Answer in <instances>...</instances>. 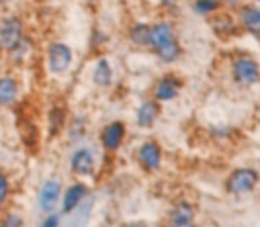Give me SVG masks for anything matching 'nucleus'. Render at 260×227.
Returning <instances> with one entry per match:
<instances>
[{
	"label": "nucleus",
	"instance_id": "obj_1",
	"mask_svg": "<svg viewBox=\"0 0 260 227\" xmlns=\"http://www.w3.org/2000/svg\"><path fill=\"white\" fill-rule=\"evenodd\" d=\"M25 37H27V25L19 13L0 17V51L5 55L15 51Z\"/></svg>",
	"mask_w": 260,
	"mask_h": 227
},
{
	"label": "nucleus",
	"instance_id": "obj_2",
	"mask_svg": "<svg viewBox=\"0 0 260 227\" xmlns=\"http://www.w3.org/2000/svg\"><path fill=\"white\" fill-rule=\"evenodd\" d=\"M74 63V49L66 41H51L45 47V66L51 76H63Z\"/></svg>",
	"mask_w": 260,
	"mask_h": 227
},
{
	"label": "nucleus",
	"instance_id": "obj_3",
	"mask_svg": "<svg viewBox=\"0 0 260 227\" xmlns=\"http://www.w3.org/2000/svg\"><path fill=\"white\" fill-rule=\"evenodd\" d=\"M260 182V174L258 170L254 168H248V166H242V168H234L228 178H225V190L234 197H242V194H248L252 192Z\"/></svg>",
	"mask_w": 260,
	"mask_h": 227
},
{
	"label": "nucleus",
	"instance_id": "obj_4",
	"mask_svg": "<svg viewBox=\"0 0 260 227\" xmlns=\"http://www.w3.org/2000/svg\"><path fill=\"white\" fill-rule=\"evenodd\" d=\"M23 96L21 78L15 72L0 74V111H13L19 107Z\"/></svg>",
	"mask_w": 260,
	"mask_h": 227
},
{
	"label": "nucleus",
	"instance_id": "obj_5",
	"mask_svg": "<svg viewBox=\"0 0 260 227\" xmlns=\"http://www.w3.org/2000/svg\"><path fill=\"white\" fill-rule=\"evenodd\" d=\"M162 160H164V151H162V145L156 139H146L138 145L136 162L144 172H148V174L158 172L162 168Z\"/></svg>",
	"mask_w": 260,
	"mask_h": 227
},
{
	"label": "nucleus",
	"instance_id": "obj_6",
	"mask_svg": "<svg viewBox=\"0 0 260 227\" xmlns=\"http://www.w3.org/2000/svg\"><path fill=\"white\" fill-rule=\"evenodd\" d=\"M232 78L240 86H254L260 82V63L252 55H238L232 61Z\"/></svg>",
	"mask_w": 260,
	"mask_h": 227
},
{
	"label": "nucleus",
	"instance_id": "obj_7",
	"mask_svg": "<svg viewBox=\"0 0 260 227\" xmlns=\"http://www.w3.org/2000/svg\"><path fill=\"white\" fill-rule=\"evenodd\" d=\"M184 86V80L176 74H162L160 78L154 82L152 86V96L158 105H164V103H172L178 99L180 90Z\"/></svg>",
	"mask_w": 260,
	"mask_h": 227
},
{
	"label": "nucleus",
	"instance_id": "obj_8",
	"mask_svg": "<svg viewBox=\"0 0 260 227\" xmlns=\"http://www.w3.org/2000/svg\"><path fill=\"white\" fill-rule=\"evenodd\" d=\"M197 225V207L190 201H176L166 213L162 227H194Z\"/></svg>",
	"mask_w": 260,
	"mask_h": 227
},
{
	"label": "nucleus",
	"instance_id": "obj_9",
	"mask_svg": "<svg viewBox=\"0 0 260 227\" xmlns=\"http://www.w3.org/2000/svg\"><path fill=\"white\" fill-rule=\"evenodd\" d=\"M61 192H63V186H61V180L59 178L51 176V178L43 180V184L39 188V194H37V209L43 215L57 213L59 201H61Z\"/></svg>",
	"mask_w": 260,
	"mask_h": 227
},
{
	"label": "nucleus",
	"instance_id": "obj_10",
	"mask_svg": "<svg viewBox=\"0 0 260 227\" xmlns=\"http://www.w3.org/2000/svg\"><path fill=\"white\" fill-rule=\"evenodd\" d=\"M125 139H127V125H125V121H119V119L103 125L101 133H99V143L107 154H117L123 147Z\"/></svg>",
	"mask_w": 260,
	"mask_h": 227
},
{
	"label": "nucleus",
	"instance_id": "obj_11",
	"mask_svg": "<svg viewBox=\"0 0 260 227\" xmlns=\"http://www.w3.org/2000/svg\"><path fill=\"white\" fill-rule=\"evenodd\" d=\"M178 41V33H176V27L172 21H156V23H150V37H148V49L154 53L170 43Z\"/></svg>",
	"mask_w": 260,
	"mask_h": 227
},
{
	"label": "nucleus",
	"instance_id": "obj_12",
	"mask_svg": "<svg viewBox=\"0 0 260 227\" xmlns=\"http://www.w3.org/2000/svg\"><path fill=\"white\" fill-rule=\"evenodd\" d=\"M94 170H96L94 149L88 145H78L70 156V172L78 178H86V176H92Z\"/></svg>",
	"mask_w": 260,
	"mask_h": 227
},
{
	"label": "nucleus",
	"instance_id": "obj_13",
	"mask_svg": "<svg viewBox=\"0 0 260 227\" xmlns=\"http://www.w3.org/2000/svg\"><path fill=\"white\" fill-rule=\"evenodd\" d=\"M88 192H90V188H88V184H86L84 180H74L70 186L63 188L61 201H59V205H61V215L74 213V211L82 205V201L88 197Z\"/></svg>",
	"mask_w": 260,
	"mask_h": 227
},
{
	"label": "nucleus",
	"instance_id": "obj_14",
	"mask_svg": "<svg viewBox=\"0 0 260 227\" xmlns=\"http://www.w3.org/2000/svg\"><path fill=\"white\" fill-rule=\"evenodd\" d=\"M68 121H70V113H68V107L63 103H53L47 111V117H45V127H47V135L53 139V137H59L68 127Z\"/></svg>",
	"mask_w": 260,
	"mask_h": 227
},
{
	"label": "nucleus",
	"instance_id": "obj_15",
	"mask_svg": "<svg viewBox=\"0 0 260 227\" xmlns=\"http://www.w3.org/2000/svg\"><path fill=\"white\" fill-rule=\"evenodd\" d=\"M162 115V105H158L154 99H146L136 109V125L140 129H152L156 121Z\"/></svg>",
	"mask_w": 260,
	"mask_h": 227
},
{
	"label": "nucleus",
	"instance_id": "obj_16",
	"mask_svg": "<svg viewBox=\"0 0 260 227\" xmlns=\"http://www.w3.org/2000/svg\"><path fill=\"white\" fill-rule=\"evenodd\" d=\"M92 84L96 88H109L113 84V78H115V72H113V66L107 57H99L92 66Z\"/></svg>",
	"mask_w": 260,
	"mask_h": 227
},
{
	"label": "nucleus",
	"instance_id": "obj_17",
	"mask_svg": "<svg viewBox=\"0 0 260 227\" xmlns=\"http://www.w3.org/2000/svg\"><path fill=\"white\" fill-rule=\"evenodd\" d=\"M238 25L248 33H256L260 27V7L258 5H244L238 11Z\"/></svg>",
	"mask_w": 260,
	"mask_h": 227
},
{
	"label": "nucleus",
	"instance_id": "obj_18",
	"mask_svg": "<svg viewBox=\"0 0 260 227\" xmlns=\"http://www.w3.org/2000/svg\"><path fill=\"white\" fill-rule=\"evenodd\" d=\"M148 37H150V23H144V21H138L134 25H129L127 29V39L134 47H140V49H148Z\"/></svg>",
	"mask_w": 260,
	"mask_h": 227
},
{
	"label": "nucleus",
	"instance_id": "obj_19",
	"mask_svg": "<svg viewBox=\"0 0 260 227\" xmlns=\"http://www.w3.org/2000/svg\"><path fill=\"white\" fill-rule=\"evenodd\" d=\"M190 9L199 17H215L221 11L219 0H190Z\"/></svg>",
	"mask_w": 260,
	"mask_h": 227
},
{
	"label": "nucleus",
	"instance_id": "obj_20",
	"mask_svg": "<svg viewBox=\"0 0 260 227\" xmlns=\"http://www.w3.org/2000/svg\"><path fill=\"white\" fill-rule=\"evenodd\" d=\"M13 180H11V174L7 170L0 168V213H3L5 209H9L11 205V199H13Z\"/></svg>",
	"mask_w": 260,
	"mask_h": 227
},
{
	"label": "nucleus",
	"instance_id": "obj_21",
	"mask_svg": "<svg viewBox=\"0 0 260 227\" xmlns=\"http://www.w3.org/2000/svg\"><path fill=\"white\" fill-rule=\"evenodd\" d=\"M31 49H33V39L27 35V37L19 43V47H17L15 51H11L7 57H9V61H11L13 66H21V63H25L27 57L31 55Z\"/></svg>",
	"mask_w": 260,
	"mask_h": 227
},
{
	"label": "nucleus",
	"instance_id": "obj_22",
	"mask_svg": "<svg viewBox=\"0 0 260 227\" xmlns=\"http://www.w3.org/2000/svg\"><path fill=\"white\" fill-rule=\"evenodd\" d=\"M154 55H156L162 63H174V61H178L180 55H182V45H180V41H174V43H170V45H166V47L154 51Z\"/></svg>",
	"mask_w": 260,
	"mask_h": 227
},
{
	"label": "nucleus",
	"instance_id": "obj_23",
	"mask_svg": "<svg viewBox=\"0 0 260 227\" xmlns=\"http://www.w3.org/2000/svg\"><path fill=\"white\" fill-rule=\"evenodd\" d=\"M66 133H68L70 141H80V139L86 135V117H82V115L72 117V119L68 121Z\"/></svg>",
	"mask_w": 260,
	"mask_h": 227
},
{
	"label": "nucleus",
	"instance_id": "obj_24",
	"mask_svg": "<svg viewBox=\"0 0 260 227\" xmlns=\"http://www.w3.org/2000/svg\"><path fill=\"white\" fill-rule=\"evenodd\" d=\"M0 227H25V217L19 209H5L0 213Z\"/></svg>",
	"mask_w": 260,
	"mask_h": 227
},
{
	"label": "nucleus",
	"instance_id": "obj_25",
	"mask_svg": "<svg viewBox=\"0 0 260 227\" xmlns=\"http://www.w3.org/2000/svg\"><path fill=\"white\" fill-rule=\"evenodd\" d=\"M213 27H215V33H217V35H223V37L232 35L234 29H236L232 17H228V15H215V19H213Z\"/></svg>",
	"mask_w": 260,
	"mask_h": 227
},
{
	"label": "nucleus",
	"instance_id": "obj_26",
	"mask_svg": "<svg viewBox=\"0 0 260 227\" xmlns=\"http://www.w3.org/2000/svg\"><path fill=\"white\" fill-rule=\"evenodd\" d=\"M59 221H61L59 213H49V215H43L39 227H59Z\"/></svg>",
	"mask_w": 260,
	"mask_h": 227
},
{
	"label": "nucleus",
	"instance_id": "obj_27",
	"mask_svg": "<svg viewBox=\"0 0 260 227\" xmlns=\"http://www.w3.org/2000/svg\"><path fill=\"white\" fill-rule=\"evenodd\" d=\"M178 3H180V0H158V5H160L162 9H174Z\"/></svg>",
	"mask_w": 260,
	"mask_h": 227
},
{
	"label": "nucleus",
	"instance_id": "obj_28",
	"mask_svg": "<svg viewBox=\"0 0 260 227\" xmlns=\"http://www.w3.org/2000/svg\"><path fill=\"white\" fill-rule=\"evenodd\" d=\"M121 227H148V223L146 221H127Z\"/></svg>",
	"mask_w": 260,
	"mask_h": 227
},
{
	"label": "nucleus",
	"instance_id": "obj_29",
	"mask_svg": "<svg viewBox=\"0 0 260 227\" xmlns=\"http://www.w3.org/2000/svg\"><path fill=\"white\" fill-rule=\"evenodd\" d=\"M11 3H15V0H0V7H7V5H11Z\"/></svg>",
	"mask_w": 260,
	"mask_h": 227
},
{
	"label": "nucleus",
	"instance_id": "obj_30",
	"mask_svg": "<svg viewBox=\"0 0 260 227\" xmlns=\"http://www.w3.org/2000/svg\"><path fill=\"white\" fill-rule=\"evenodd\" d=\"M219 3H221V5H223V3H228V5H236L238 0H219Z\"/></svg>",
	"mask_w": 260,
	"mask_h": 227
},
{
	"label": "nucleus",
	"instance_id": "obj_31",
	"mask_svg": "<svg viewBox=\"0 0 260 227\" xmlns=\"http://www.w3.org/2000/svg\"><path fill=\"white\" fill-rule=\"evenodd\" d=\"M254 35H258V37H260V27H258V31H256V33H254Z\"/></svg>",
	"mask_w": 260,
	"mask_h": 227
},
{
	"label": "nucleus",
	"instance_id": "obj_32",
	"mask_svg": "<svg viewBox=\"0 0 260 227\" xmlns=\"http://www.w3.org/2000/svg\"><path fill=\"white\" fill-rule=\"evenodd\" d=\"M258 119H260V105H258Z\"/></svg>",
	"mask_w": 260,
	"mask_h": 227
},
{
	"label": "nucleus",
	"instance_id": "obj_33",
	"mask_svg": "<svg viewBox=\"0 0 260 227\" xmlns=\"http://www.w3.org/2000/svg\"><path fill=\"white\" fill-rule=\"evenodd\" d=\"M252 3H260V0H252Z\"/></svg>",
	"mask_w": 260,
	"mask_h": 227
}]
</instances>
